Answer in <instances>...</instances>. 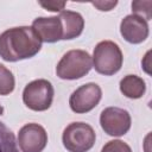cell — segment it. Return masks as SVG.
<instances>
[{"instance_id":"cell-17","label":"cell","mask_w":152,"mask_h":152,"mask_svg":"<svg viewBox=\"0 0 152 152\" xmlns=\"http://www.w3.org/2000/svg\"><path fill=\"white\" fill-rule=\"evenodd\" d=\"M39 5L50 12H62V10H64V6L66 5V2H64V1H48V2L39 1Z\"/></svg>"},{"instance_id":"cell-11","label":"cell","mask_w":152,"mask_h":152,"mask_svg":"<svg viewBox=\"0 0 152 152\" xmlns=\"http://www.w3.org/2000/svg\"><path fill=\"white\" fill-rule=\"evenodd\" d=\"M63 27V40L74 39L83 32L84 19L78 12L74 11H62L58 15Z\"/></svg>"},{"instance_id":"cell-9","label":"cell","mask_w":152,"mask_h":152,"mask_svg":"<svg viewBox=\"0 0 152 152\" xmlns=\"http://www.w3.org/2000/svg\"><path fill=\"white\" fill-rule=\"evenodd\" d=\"M120 33L126 42L131 44H140L148 37V24L145 19L135 14H129L121 20Z\"/></svg>"},{"instance_id":"cell-8","label":"cell","mask_w":152,"mask_h":152,"mask_svg":"<svg viewBox=\"0 0 152 152\" xmlns=\"http://www.w3.org/2000/svg\"><path fill=\"white\" fill-rule=\"evenodd\" d=\"M17 142L23 152H42L48 144V133L38 124H26L19 129Z\"/></svg>"},{"instance_id":"cell-14","label":"cell","mask_w":152,"mask_h":152,"mask_svg":"<svg viewBox=\"0 0 152 152\" xmlns=\"http://www.w3.org/2000/svg\"><path fill=\"white\" fill-rule=\"evenodd\" d=\"M15 87V80L10 69L0 64V95H10Z\"/></svg>"},{"instance_id":"cell-5","label":"cell","mask_w":152,"mask_h":152,"mask_svg":"<svg viewBox=\"0 0 152 152\" xmlns=\"http://www.w3.org/2000/svg\"><path fill=\"white\" fill-rule=\"evenodd\" d=\"M53 87L50 81L39 78L30 82L23 91V102L34 112H44L49 109L53 100Z\"/></svg>"},{"instance_id":"cell-10","label":"cell","mask_w":152,"mask_h":152,"mask_svg":"<svg viewBox=\"0 0 152 152\" xmlns=\"http://www.w3.org/2000/svg\"><path fill=\"white\" fill-rule=\"evenodd\" d=\"M31 27L42 43H56L63 38V27L58 17H38L33 20Z\"/></svg>"},{"instance_id":"cell-1","label":"cell","mask_w":152,"mask_h":152,"mask_svg":"<svg viewBox=\"0 0 152 152\" xmlns=\"http://www.w3.org/2000/svg\"><path fill=\"white\" fill-rule=\"evenodd\" d=\"M42 42L31 26H17L0 34V57L6 62H18L36 56Z\"/></svg>"},{"instance_id":"cell-19","label":"cell","mask_w":152,"mask_h":152,"mask_svg":"<svg viewBox=\"0 0 152 152\" xmlns=\"http://www.w3.org/2000/svg\"><path fill=\"white\" fill-rule=\"evenodd\" d=\"M4 114V107L0 104V115H2Z\"/></svg>"},{"instance_id":"cell-16","label":"cell","mask_w":152,"mask_h":152,"mask_svg":"<svg viewBox=\"0 0 152 152\" xmlns=\"http://www.w3.org/2000/svg\"><path fill=\"white\" fill-rule=\"evenodd\" d=\"M101 152H132V148L122 140H110L102 147Z\"/></svg>"},{"instance_id":"cell-7","label":"cell","mask_w":152,"mask_h":152,"mask_svg":"<svg viewBox=\"0 0 152 152\" xmlns=\"http://www.w3.org/2000/svg\"><path fill=\"white\" fill-rule=\"evenodd\" d=\"M129 113L119 107H107L101 112L100 125L104 133L110 137H122L131 128Z\"/></svg>"},{"instance_id":"cell-13","label":"cell","mask_w":152,"mask_h":152,"mask_svg":"<svg viewBox=\"0 0 152 152\" xmlns=\"http://www.w3.org/2000/svg\"><path fill=\"white\" fill-rule=\"evenodd\" d=\"M0 152H19L14 133L0 121Z\"/></svg>"},{"instance_id":"cell-6","label":"cell","mask_w":152,"mask_h":152,"mask_svg":"<svg viewBox=\"0 0 152 152\" xmlns=\"http://www.w3.org/2000/svg\"><path fill=\"white\" fill-rule=\"evenodd\" d=\"M102 97V90L99 84L89 82L78 87L69 99V106L74 113L84 114L93 110Z\"/></svg>"},{"instance_id":"cell-15","label":"cell","mask_w":152,"mask_h":152,"mask_svg":"<svg viewBox=\"0 0 152 152\" xmlns=\"http://www.w3.org/2000/svg\"><path fill=\"white\" fill-rule=\"evenodd\" d=\"M151 7H152V1H133L132 2V11L133 14L145 19L146 21L151 19Z\"/></svg>"},{"instance_id":"cell-3","label":"cell","mask_w":152,"mask_h":152,"mask_svg":"<svg viewBox=\"0 0 152 152\" xmlns=\"http://www.w3.org/2000/svg\"><path fill=\"white\" fill-rule=\"evenodd\" d=\"M93 68L91 56L80 49L70 50L63 55L56 66V75L62 80H78Z\"/></svg>"},{"instance_id":"cell-2","label":"cell","mask_w":152,"mask_h":152,"mask_svg":"<svg viewBox=\"0 0 152 152\" xmlns=\"http://www.w3.org/2000/svg\"><path fill=\"white\" fill-rule=\"evenodd\" d=\"M91 61L96 72L104 76H112L121 69L124 56L116 43L102 40L96 44Z\"/></svg>"},{"instance_id":"cell-12","label":"cell","mask_w":152,"mask_h":152,"mask_svg":"<svg viewBox=\"0 0 152 152\" xmlns=\"http://www.w3.org/2000/svg\"><path fill=\"white\" fill-rule=\"evenodd\" d=\"M120 91L128 99H140L146 91V83L137 75H127L120 81Z\"/></svg>"},{"instance_id":"cell-18","label":"cell","mask_w":152,"mask_h":152,"mask_svg":"<svg viewBox=\"0 0 152 152\" xmlns=\"http://www.w3.org/2000/svg\"><path fill=\"white\" fill-rule=\"evenodd\" d=\"M91 5L100 11H110L113 10V7L118 5V1H96V2H91Z\"/></svg>"},{"instance_id":"cell-4","label":"cell","mask_w":152,"mask_h":152,"mask_svg":"<svg viewBox=\"0 0 152 152\" xmlns=\"http://www.w3.org/2000/svg\"><path fill=\"white\" fill-rule=\"evenodd\" d=\"M95 140L94 128L86 122H71L64 128L62 135L63 145L69 152H88Z\"/></svg>"}]
</instances>
